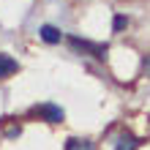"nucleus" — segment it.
Instances as JSON below:
<instances>
[{"instance_id": "obj_4", "label": "nucleus", "mask_w": 150, "mask_h": 150, "mask_svg": "<svg viewBox=\"0 0 150 150\" xmlns=\"http://www.w3.org/2000/svg\"><path fill=\"white\" fill-rule=\"evenodd\" d=\"M38 33H41V38L47 41V44H57L60 38H63V33H60V30L55 28V25H44V28H41Z\"/></svg>"}, {"instance_id": "obj_1", "label": "nucleus", "mask_w": 150, "mask_h": 150, "mask_svg": "<svg viewBox=\"0 0 150 150\" xmlns=\"http://www.w3.org/2000/svg\"><path fill=\"white\" fill-rule=\"evenodd\" d=\"M30 115L44 117L47 123H63V117H66V112L60 109V107H55V104H41V107H33Z\"/></svg>"}, {"instance_id": "obj_3", "label": "nucleus", "mask_w": 150, "mask_h": 150, "mask_svg": "<svg viewBox=\"0 0 150 150\" xmlns=\"http://www.w3.org/2000/svg\"><path fill=\"white\" fill-rule=\"evenodd\" d=\"M16 68H19V66H16V60H14L11 55H3V52H0V79L11 76Z\"/></svg>"}, {"instance_id": "obj_7", "label": "nucleus", "mask_w": 150, "mask_h": 150, "mask_svg": "<svg viewBox=\"0 0 150 150\" xmlns=\"http://www.w3.org/2000/svg\"><path fill=\"white\" fill-rule=\"evenodd\" d=\"M112 28L117 30V33H120L123 28H128V16H123V14H117V16H115V22H112Z\"/></svg>"}, {"instance_id": "obj_6", "label": "nucleus", "mask_w": 150, "mask_h": 150, "mask_svg": "<svg viewBox=\"0 0 150 150\" xmlns=\"http://www.w3.org/2000/svg\"><path fill=\"white\" fill-rule=\"evenodd\" d=\"M66 150H93V142H87V139H68Z\"/></svg>"}, {"instance_id": "obj_8", "label": "nucleus", "mask_w": 150, "mask_h": 150, "mask_svg": "<svg viewBox=\"0 0 150 150\" xmlns=\"http://www.w3.org/2000/svg\"><path fill=\"white\" fill-rule=\"evenodd\" d=\"M142 71H145V76H150V55L145 57V63H142Z\"/></svg>"}, {"instance_id": "obj_5", "label": "nucleus", "mask_w": 150, "mask_h": 150, "mask_svg": "<svg viewBox=\"0 0 150 150\" xmlns=\"http://www.w3.org/2000/svg\"><path fill=\"white\" fill-rule=\"evenodd\" d=\"M139 145V139L137 137H131V134H123L120 139H117V145H115V150H134Z\"/></svg>"}, {"instance_id": "obj_2", "label": "nucleus", "mask_w": 150, "mask_h": 150, "mask_svg": "<svg viewBox=\"0 0 150 150\" xmlns=\"http://www.w3.org/2000/svg\"><path fill=\"white\" fill-rule=\"evenodd\" d=\"M71 44L79 47V49H85V52H93L96 57H104V55H107V44H90V41H82V38H71Z\"/></svg>"}]
</instances>
